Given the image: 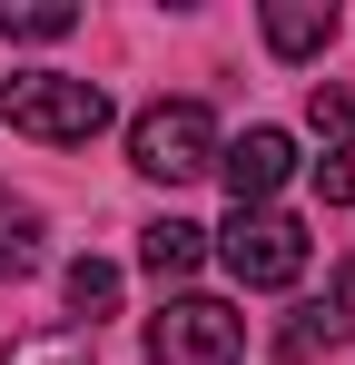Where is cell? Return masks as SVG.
Wrapping results in <instances>:
<instances>
[{"instance_id":"1","label":"cell","mask_w":355,"mask_h":365,"mask_svg":"<svg viewBox=\"0 0 355 365\" xmlns=\"http://www.w3.org/2000/svg\"><path fill=\"white\" fill-rule=\"evenodd\" d=\"M0 119L40 148H89L109 128V89L99 79H69V69H10L0 79Z\"/></svg>"},{"instance_id":"2","label":"cell","mask_w":355,"mask_h":365,"mask_svg":"<svg viewBox=\"0 0 355 365\" xmlns=\"http://www.w3.org/2000/svg\"><path fill=\"white\" fill-rule=\"evenodd\" d=\"M128 168L158 187H187L217 168V119H207V99H158V109H138L128 119Z\"/></svg>"},{"instance_id":"3","label":"cell","mask_w":355,"mask_h":365,"mask_svg":"<svg viewBox=\"0 0 355 365\" xmlns=\"http://www.w3.org/2000/svg\"><path fill=\"white\" fill-rule=\"evenodd\" d=\"M217 257H227V277L237 287H296L306 277V227H296L287 207H237L227 227H217Z\"/></svg>"},{"instance_id":"4","label":"cell","mask_w":355,"mask_h":365,"mask_svg":"<svg viewBox=\"0 0 355 365\" xmlns=\"http://www.w3.org/2000/svg\"><path fill=\"white\" fill-rule=\"evenodd\" d=\"M237 346H247V326L217 297H168L148 316V365H237Z\"/></svg>"},{"instance_id":"5","label":"cell","mask_w":355,"mask_h":365,"mask_svg":"<svg viewBox=\"0 0 355 365\" xmlns=\"http://www.w3.org/2000/svg\"><path fill=\"white\" fill-rule=\"evenodd\" d=\"M217 178L237 187V207H267V197L296 178V138H287V128H247V138H217Z\"/></svg>"},{"instance_id":"6","label":"cell","mask_w":355,"mask_h":365,"mask_svg":"<svg viewBox=\"0 0 355 365\" xmlns=\"http://www.w3.org/2000/svg\"><path fill=\"white\" fill-rule=\"evenodd\" d=\"M138 257H148L158 287H178V277L207 267V227H197V217H148V227H138Z\"/></svg>"},{"instance_id":"7","label":"cell","mask_w":355,"mask_h":365,"mask_svg":"<svg viewBox=\"0 0 355 365\" xmlns=\"http://www.w3.org/2000/svg\"><path fill=\"white\" fill-rule=\"evenodd\" d=\"M336 336H355V267H336V277H326V297L287 326V365L316 356V346H336Z\"/></svg>"},{"instance_id":"8","label":"cell","mask_w":355,"mask_h":365,"mask_svg":"<svg viewBox=\"0 0 355 365\" xmlns=\"http://www.w3.org/2000/svg\"><path fill=\"white\" fill-rule=\"evenodd\" d=\"M336 40V0H267V50L277 60H316Z\"/></svg>"},{"instance_id":"9","label":"cell","mask_w":355,"mask_h":365,"mask_svg":"<svg viewBox=\"0 0 355 365\" xmlns=\"http://www.w3.org/2000/svg\"><path fill=\"white\" fill-rule=\"evenodd\" d=\"M40 237H50V227H40V207L0 187V277H30V267H40Z\"/></svg>"},{"instance_id":"10","label":"cell","mask_w":355,"mask_h":365,"mask_svg":"<svg viewBox=\"0 0 355 365\" xmlns=\"http://www.w3.org/2000/svg\"><path fill=\"white\" fill-rule=\"evenodd\" d=\"M79 10L69 0H0V40H69Z\"/></svg>"},{"instance_id":"11","label":"cell","mask_w":355,"mask_h":365,"mask_svg":"<svg viewBox=\"0 0 355 365\" xmlns=\"http://www.w3.org/2000/svg\"><path fill=\"white\" fill-rule=\"evenodd\" d=\"M69 306H79L89 326L118 316V267H109V257H79V267H69Z\"/></svg>"},{"instance_id":"12","label":"cell","mask_w":355,"mask_h":365,"mask_svg":"<svg viewBox=\"0 0 355 365\" xmlns=\"http://www.w3.org/2000/svg\"><path fill=\"white\" fill-rule=\"evenodd\" d=\"M0 365H99V356H89V336H10Z\"/></svg>"},{"instance_id":"13","label":"cell","mask_w":355,"mask_h":365,"mask_svg":"<svg viewBox=\"0 0 355 365\" xmlns=\"http://www.w3.org/2000/svg\"><path fill=\"white\" fill-rule=\"evenodd\" d=\"M316 187H326V207H355V138H336L316 158Z\"/></svg>"},{"instance_id":"14","label":"cell","mask_w":355,"mask_h":365,"mask_svg":"<svg viewBox=\"0 0 355 365\" xmlns=\"http://www.w3.org/2000/svg\"><path fill=\"white\" fill-rule=\"evenodd\" d=\"M306 119H316V138L336 148V138H355V99H346V89H316V109H306Z\"/></svg>"}]
</instances>
